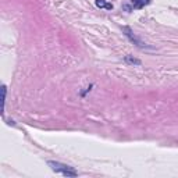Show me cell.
I'll list each match as a JSON object with an SVG mask.
<instances>
[{
  "label": "cell",
  "instance_id": "1",
  "mask_svg": "<svg viewBox=\"0 0 178 178\" xmlns=\"http://www.w3.org/2000/svg\"><path fill=\"white\" fill-rule=\"evenodd\" d=\"M49 166L51 167V170L56 173H61L63 175H67V177H75L77 171H74L71 167L64 164H60V163H54V161H49Z\"/></svg>",
  "mask_w": 178,
  "mask_h": 178
},
{
  "label": "cell",
  "instance_id": "2",
  "mask_svg": "<svg viewBox=\"0 0 178 178\" xmlns=\"http://www.w3.org/2000/svg\"><path fill=\"white\" fill-rule=\"evenodd\" d=\"M147 3H149V0H132L134 7H137V8H142Z\"/></svg>",
  "mask_w": 178,
  "mask_h": 178
},
{
  "label": "cell",
  "instance_id": "3",
  "mask_svg": "<svg viewBox=\"0 0 178 178\" xmlns=\"http://www.w3.org/2000/svg\"><path fill=\"white\" fill-rule=\"evenodd\" d=\"M96 6L97 7H106V8H109V10L113 8V4H106L104 0H96Z\"/></svg>",
  "mask_w": 178,
  "mask_h": 178
}]
</instances>
